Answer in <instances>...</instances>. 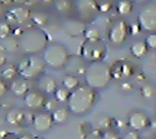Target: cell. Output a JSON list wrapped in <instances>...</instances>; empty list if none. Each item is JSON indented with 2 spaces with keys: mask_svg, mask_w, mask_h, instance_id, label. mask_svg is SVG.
Listing matches in <instances>:
<instances>
[{
  "mask_svg": "<svg viewBox=\"0 0 156 139\" xmlns=\"http://www.w3.org/2000/svg\"><path fill=\"white\" fill-rule=\"evenodd\" d=\"M97 93L89 86H78L70 92L68 99V110L73 114H84L89 112L96 102Z\"/></svg>",
  "mask_w": 156,
  "mask_h": 139,
  "instance_id": "1",
  "label": "cell"
},
{
  "mask_svg": "<svg viewBox=\"0 0 156 139\" xmlns=\"http://www.w3.org/2000/svg\"><path fill=\"white\" fill-rule=\"evenodd\" d=\"M83 75L87 86L93 89L106 87L112 79V69L104 61L90 62Z\"/></svg>",
  "mask_w": 156,
  "mask_h": 139,
  "instance_id": "2",
  "label": "cell"
},
{
  "mask_svg": "<svg viewBox=\"0 0 156 139\" xmlns=\"http://www.w3.org/2000/svg\"><path fill=\"white\" fill-rule=\"evenodd\" d=\"M47 35L40 28H30L23 31L18 37L19 48L26 53L43 52L47 46Z\"/></svg>",
  "mask_w": 156,
  "mask_h": 139,
  "instance_id": "3",
  "label": "cell"
},
{
  "mask_svg": "<svg viewBox=\"0 0 156 139\" xmlns=\"http://www.w3.org/2000/svg\"><path fill=\"white\" fill-rule=\"evenodd\" d=\"M69 53L66 47L60 44L47 45L43 50V61L46 65H49L52 69H60L66 64Z\"/></svg>",
  "mask_w": 156,
  "mask_h": 139,
  "instance_id": "4",
  "label": "cell"
},
{
  "mask_svg": "<svg viewBox=\"0 0 156 139\" xmlns=\"http://www.w3.org/2000/svg\"><path fill=\"white\" fill-rule=\"evenodd\" d=\"M45 65L46 64L41 57L29 55L23 58L16 68L20 77L25 80H29L40 77L44 72Z\"/></svg>",
  "mask_w": 156,
  "mask_h": 139,
  "instance_id": "5",
  "label": "cell"
},
{
  "mask_svg": "<svg viewBox=\"0 0 156 139\" xmlns=\"http://www.w3.org/2000/svg\"><path fill=\"white\" fill-rule=\"evenodd\" d=\"M137 24L142 30L153 32L156 29V9L155 5L145 6L137 15Z\"/></svg>",
  "mask_w": 156,
  "mask_h": 139,
  "instance_id": "6",
  "label": "cell"
},
{
  "mask_svg": "<svg viewBox=\"0 0 156 139\" xmlns=\"http://www.w3.org/2000/svg\"><path fill=\"white\" fill-rule=\"evenodd\" d=\"M105 52H106V50H105L104 45L100 42L84 43L81 50L83 59L90 62L102 61V59L105 56Z\"/></svg>",
  "mask_w": 156,
  "mask_h": 139,
  "instance_id": "7",
  "label": "cell"
},
{
  "mask_svg": "<svg viewBox=\"0 0 156 139\" xmlns=\"http://www.w3.org/2000/svg\"><path fill=\"white\" fill-rule=\"evenodd\" d=\"M128 25L125 21H118L110 27L108 31V40L112 45L119 46L127 40Z\"/></svg>",
  "mask_w": 156,
  "mask_h": 139,
  "instance_id": "8",
  "label": "cell"
},
{
  "mask_svg": "<svg viewBox=\"0 0 156 139\" xmlns=\"http://www.w3.org/2000/svg\"><path fill=\"white\" fill-rule=\"evenodd\" d=\"M31 125L36 131L39 133H45L49 131L54 125L51 114L48 112H39L32 116Z\"/></svg>",
  "mask_w": 156,
  "mask_h": 139,
  "instance_id": "9",
  "label": "cell"
},
{
  "mask_svg": "<svg viewBox=\"0 0 156 139\" xmlns=\"http://www.w3.org/2000/svg\"><path fill=\"white\" fill-rule=\"evenodd\" d=\"M46 98L44 93L36 92V90H29L24 96V104L30 110H37L44 107Z\"/></svg>",
  "mask_w": 156,
  "mask_h": 139,
  "instance_id": "10",
  "label": "cell"
},
{
  "mask_svg": "<svg viewBox=\"0 0 156 139\" xmlns=\"http://www.w3.org/2000/svg\"><path fill=\"white\" fill-rule=\"evenodd\" d=\"M149 118L145 113L140 111H133L129 114L127 120L128 127L131 128L133 131H140L144 130L145 128L149 125Z\"/></svg>",
  "mask_w": 156,
  "mask_h": 139,
  "instance_id": "11",
  "label": "cell"
},
{
  "mask_svg": "<svg viewBox=\"0 0 156 139\" xmlns=\"http://www.w3.org/2000/svg\"><path fill=\"white\" fill-rule=\"evenodd\" d=\"M65 68L69 72V75H82L85 72V67L84 64V59L79 58L77 56H69L68 58Z\"/></svg>",
  "mask_w": 156,
  "mask_h": 139,
  "instance_id": "12",
  "label": "cell"
},
{
  "mask_svg": "<svg viewBox=\"0 0 156 139\" xmlns=\"http://www.w3.org/2000/svg\"><path fill=\"white\" fill-rule=\"evenodd\" d=\"M31 17L30 12L28 9H23V7H14V9H9L6 14V19L9 21L15 22V23H25L28 21Z\"/></svg>",
  "mask_w": 156,
  "mask_h": 139,
  "instance_id": "13",
  "label": "cell"
},
{
  "mask_svg": "<svg viewBox=\"0 0 156 139\" xmlns=\"http://www.w3.org/2000/svg\"><path fill=\"white\" fill-rule=\"evenodd\" d=\"M9 89L16 97H24L29 92V84L27 80L23 79V78L14 79L9 84Z\"/></svg>",
  "mask_w": 156,
  "mask_h": 139,
  "instance_id": "14",
  "label": "cell"
},
{
  "mask_svg": "<svg viewBox=\"0 0 156 139\" xmlns=\"http://www.w3.org/2000/svg\"><path fill=\"white\" fill-rule=\"evenodd\" d=\"M37 86L44 93L51 95L57 88V83L51 76H43L37 80Z\"/></svg>",
  "mask_w": 156,
  "mask_h": 139,
  "instance_id": "15",
  "label": "cell"
},
{
  "mask_svg": "<svg viewBox=\"0 0 156 139\" xmlns=\"http://www.w3.org/2000/svg\"><path fill=\"white\" fill-rule=\"evenodd\" d=\"M98 5L96 0H77L76 7L82 14H92L98 11Z\"/></svg>",
  "mask_w": 156,
  "mask_h": 139,
  "instance_id": "16",
  "label": "cell"
},
{
  "mask_svg": "<svg viewBox=\"0 0 156 139\" xmlns=\"http://www.w3.org/2000/svg\"><path fill=\"white\" fill-rule=\"evenodd\" d=\"M5 120L11 126H19L24 120V112L19 109H12L6 113Z\"/></svg>",
  "mask_w": 156,
  "mask_h": 139,
  "instance_id": "17",
  "label": "cell"
},
{
  "mask_svg": "<svg viewBox=\"0 0 156 139\" xmlns=\"http://www.w3.org/2000/svg\"><path fill=\"white\" fill-rule=\"evenodd\" d=\"M69 116H70V112L68 110V108H56L51 113L53 123H56V125L65 123L69 120Z\"/></svg>",
  "mask_w": 156,
  "mask_h": 139,
  "instance_id": "18",
  "label": "cell"
},
{
  "mask_svg": "<svg viewBox=\"0 0 156 139\" xmlns=\"http://www.w3.org/2000/svg\"><path fill=\"white\" fill-rule=\"evenodd\" d=\"M148 47L146 46L145 42L142 41H137L134 42L130 47V52L134 57L136 58H142L144 57L146 54L148 53Z\"/></svg>",
  "mask_w": 156,
  "mask_h": 139,
  "instance_id": "19",
  "label": "cell"
},
{
  "mask_svg": "<svg viewBox=\"0 0 156 139\" xmlns=\"http://www.w3.org/2000/svg\"><path fill=\"white\" fill-rule=\"evenodd\" d=\"M1 45H0V47L2 48V49L4 50L5 52H15L16 50L19 49V44H18V39L15 36H11L9 35V37H6V39L4 40H1Z\"/></svg>",
  "mask_w": 156,
  "mask_h": 139,
  "instance_id": "20",
  "label": "cell"
},
{
  "mask_svg": "<svg viewBox=\"0 0 156 139\" xmlns=\"http://www.w3.org/2000/svg\"><path fill=\"white\" fill-rule=\"evenodd\" d=\"M79 86V80L76 76H73V75H66L62 79V87L67 88L68 90L72 92L74 90L75 88H77Z\"/></svg>",
  "mask_w": 156,
  "mask_h": 139,
  "instance_id": "21",
  "label": "cell"
},
{
  "mask_svg": "<svg viewBox=\"0 0 156 139\" xmlns=\"http://www.w3.org/2000/svg\"><path fill=\"white\" fill-rule=\"evenodd\" d=\"M133 9V4L129 0H120L117 4V12L122 16L129 15Z\"/></svg>",
  "mask_w": 156,
  "mask_h": 139,
  "instance_id": "22",
  "label": "cell"
},
{
  "mask_svg": "<svg viewBox=\"0 0 156 139\" xmlns=\"http://www.w3.org/2000/svg\"><path fill=\"white\" fill-rule=\"evenodd\" d=\"M83 36L87 40V42L90 43L100 42V40H101V34L97 28H87L83 31Z\"/></svg>",
  "mask_w": 156,
  "mask_h": 139,
  "instance_id": "23",
  "label": "cell"
},
{
  "mask_svg": "<svg viewBox=\"0 0 156 139\" xmlns=\"http://www.w3.org/2000/svg\"><path fill=\"white\" fill-rule=\"evenodd\" d=\"M70 90H68L67 88L65 87H57L55 89V92H53L54 98L56 100V102L58 103H67L68 99H69L70 96Z\"/></svg>",
  "mask_w": 156,
  "mask_h": 139,
  "instance_id": "24",
  "label": "cell"
},
{
  "mask_svg": "<svg viewBox=\"0 0 156 139\" xmlns=\"http://www.w3.org/2000/svg\"><path fill=\"white\" fill-rule=\"evenodd\" d=\"M18 75V71L15 65H9L1 71V78L4 80H14Z\"/></svg>",
  "mask_w": 156,
  "mask_h": 139,
  "instance_id": "25",
  "label": "cell"
},
{
  "mask_svg": "<svg viewBox=\"0 0 156 139\" xmlns=\"http://www.w3.org/2000/svg\"><path fill=\"white\" fill-rule=\"evenodd\" d=\"M30 18H31L32 22H34L37 26H40V27L46 25L47 22H48V16H47V14L42 12H36V14H34Z\"/></svg>",
  "mask_w": 156,
  "mask_h": 139,
  "instance_id": "26",
  "label": "cell"
},
{
  "mask_svg": "<svg viewBox=\"0 0 156 139\" xmlns=\"http://www.w3.org/2000/svg\"><path fill=\"white\" fill-rule=\"evenodd\" d=\"M54 7L56 11H58L60 12H66L71 9L72 3L69 0H56L54 2Z\"/></svg>",
  "mask_w": 156,
  "mask_h": 139,
  "instance_id": "27",
  "label": "cell"
},
{
  "mask_svg": "<svg viewBox=\"0 0 156 139\" xmlns=\"http://www.w3.org/2000/svg\"><path fill=\"white\" fill-rule=\"evenodd\" d=\"M79 24H80V22H77V21H71V22H68V23L65 24V27H66L68 33L71 34V35H74V36L75 35H79V34L83 33V31L76 29V26Z\"/></svg>",
  "mask_w": 156,
  "mask_h": 139,
  "instance_id": "28",
  "label": "cell"
},
{
  "mask_svg": "<svg viewBox=\"0 0 156 139\" xmlns=\"http://www.w3.org/2000/svg\"><path fill=\"white\" fill-rule=\"evenodd\" d=\"M12 33L11 25L6 22H0V40H4L9 37Z\"/></svg>",
  "mask_w": 156,
  "mask_h": 139,
  "instance_id": "29",
  "label": "cell"
},
{
  "mask_svg": "<svg viewBox=\"0 0 156 139\" xmlns=\"http://www.w3.org/2000/svg\"><path fill=\"white\" fill-rule=\"evenodd\" d=\"M140 95L147 99L152 98L153 96H154V87L149 84L143 85V86L140 87Z\"/></svg>",
  "mask_w": 156,
  "mask_h": 139,
  "instance_id": "30",
  "label": "cell"
},
{
  "mask_svg": "<svg viewBox=\"0 0 156 139\" xmlns=\"http://www.w3.org/2000/svg\"><path fill=\"white\" fill-rule=\"evenodd\" d=\"M145 44L148 47V49H155L156 48V34L151 33L146 37Z\"/></svg>",
  "mask_w": 156,
  "mask_h": 139,
  "instance_id": "31",
  "label": "cell"
},
{
  "mask_svg": "<svg viewBox=\"0 0 156 139\" xmlns=\"http://www.w3.org/2000/svg\"><path fill=\"white\" fill-rule=\"evenodd\" d=\"M110 125V118L109 117H101L98 120V127L100 129H107Z\"/></svg>",
  "mask_w": 156,
  "mask_h": 139,
  "instance_id": "32",
  "label": "cell"
},
{
  "mask_svg": "<svg viewBox=\"0 0 156 139\" xmlns=\"http://www.w3.org/2000/svg\"><path fill=\"white\" fill-rule=\"evenodd\" d=\"M101 139H121V138L117 133L114 132V131H105V132L102 134Z\"/></svg>",
  "mask_w": 156,
  "mask_h": 139,
  "instance_id": "33",
  "label": "cell"
},
{
  "mask_svg": "<svg viewBox=\"0 0 156 139\" xmlns=\"http://www.w3.org/2000/svg\"><path fill=\"white\" fill-rule=\"evenodd\" d=\"M120 73L123 76L129 77V76L132 75V69L128 64H122V67H121V69H120Z\"/></svg>",
  "mask_w": 156,
  "mask_h": 139,
  "instance_id": "34",
  "label": "cell"
},
{
  "mask_svg": "<svg viewBox=\"0 0 156 139\" xmlns=\"http://www.w3.org/2000/svg\"><path fill=\"white\" fill-rule=\"evenodd\" d=\"M7 61V55H6V52L0 47V69L3 68L5 65Z\"/></svg>",
  "mask_w": 156,
  "mask_h": 139,
  "instance_id": "35",
  "label": "cell"
},
{
  "mask_svg": "<svg viewBox=\"0 0 156 139\" xmlns=\"http://www.w3.org/2000/svg\"><path fill=\"white\" fill-rule=\"evenodd\" d=\"M140 27L138 26V24L136 23H133V24H131L130 26H128V32H130L132 35H134V34H138L140 32Z\"/></svg>",
  "mask_w": 156,
  "mask_h": 139,
  "instance_id": "36",
  "label": "cell"
},
{
  "mask_svg": "<svg viewBox=\"0 0 156 139\" xmlns=\"http://www.w3.org/2000/svg\"><path fill=\"white\" fill-rule=\"evenodd\" d=\"M7 90H9V86H7V84L3 81V80L0 79V98L4 97V96L6 95Z\"/></svg>",
  "mask_w": 156,
  "mask_h": 139,
  "instance_id": "37",
  "label": "cell"
},
{
  "mask_svg": "<svg viewBox=\"0 0 156 139\" xmlns=\"http://www.w3.org/2000/svg\"><path fill=\"white\" fill-rule=\"evenodd\" d=\"M110 9H112V3H109V2H104V3H101L100 5H98V11L102 12H106Z\"/></svg>",
  "mask_w": 156,
  "mask_h": 139,
  "instance_id": "38",
  "label": "cell"
},
{
  "mask_svg": "<svg viewBox=\"0 0 156 139\" xmlns=\"http://www.w3.org/2000/svg\"><path fill=\"white\" fill-rule=\"evenodd\" d=\"M44 107L47 111H53L54 109H56V107H55V103L52 102V101H46V102H45Z\"/></svg>",
  "mask_w": 156,
  "mask_h": 139,
  "instance_id": "39",
  "label": "cell"
},
{
  "mask_svg": "<svg viewBox=\"0 0 156 139\" xmlns=\"http://www.w3.org/2000/svg\"><path fill=\"white\" fill-rule=\"evenodd\" d=\"M121 139H140V136H138V134L136 132L131 131V132H128L124 137Z\"/></svg>",
  "mask_w": 156,
  "mask_h": 139,
  "instance_id": "40",
  "label": "cell"
},
{
  "mask_svg": "<svg viewBox=\"0 0 156 139\" xmlns=\"http://www.w3.org/2000/svg\"><path fill=\"white\" fill-rule=\"evenodd\" d=\"M19 139H34V138L30 137V136H28V135H23V136H21Z\"/></svg>",
  "mask_w": 156,
  "mask_h": 139,
  "instance_id": "41",
  "label": "cell"
},
{
  "mask_svg": "<svg viewBox=\"0 0 156 139\" xmlns=\"http://www.w3.org/2000/svg\"><path fill=\"white\" fill-rule=\"evenodd\" d=\"M134 1H137V2H142V1H145V0H134Z\"/></svg>",
  "mask_w": 156,
  "mask_h": 139,
  "instance_id": "42",
  "label": "cell"
},
{
  "mask_svg": "<svg viewBox=\"0 0 156 139\" xmlns=\"http://www.w3.org/2000/svg\"><path fill=\"white\" fill-rule=\"evenodd\" d=\"M34 139H45V138H42V137H37V138H34Z\"/></svg>",
  "mask_w": 156,
  "mask_h": 139,
  "instance_id": "43",
  "label": "cell"
},
{
  "mask_svg": "<svg viewBox=\"0 0 156 139\" xmlns=\"http://www.w3.org/2000/svg\"><path fill=\"white\" fill-rule=\"evenodd\" d=\"M152 1H153V2H155V0H152Z\"/></svg>",
  "mask_w": 156,
  "mask_h": 139,
  "instance_id": "44",
  "label": "cell"
},
{
  "mask_svg": "<svg viewBox=\"0 0 156 139\" xmlns=\"http://www.w3.org/2000/svg\"><path fill=\"white\" fill-rule=\"evenodd\" d=\"M0 108H1V105H0Z\"/></svg>",
  "mask_w": 156,
  "mask_h": 139,
  "instance_id": "45",
  "label": "cell"
}]
</instances>
